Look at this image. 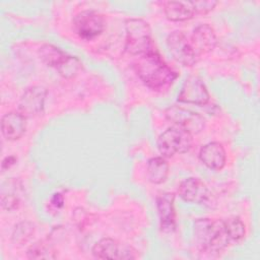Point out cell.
Wrapping results in <instances>:
<instances>
[{"instance_id":"cell-3","label":"cell","mask_w":260,"mask_h":260,"mask_svg":"<svg viewBox=\"0 0 260 260\" xmlns=\"http://www.w3.org/2000/svg\"><path fill=\"white\" fill-rule=\"evenodd\" d=\"M125 51L134 56H141L156 51L151 38L149 24L141 18H130L125 22Z\"/></svg>"},{"instance_id":"cell-8","label":"cell","mask_w":260,"mask_h":260,"mask_svg":"<svg viewBox=\"0 0 260 260\" xmlns=\"http://www.w3.org/2000/svg\"><path fill=\"white\" fill-rule=\"evenodd\" d=\"M92 255L99 259H134L135 250L111 238H104L92 247Z\"/></svg>"},{"instance_id":"cell-18","label":"cell","mask_w":260,"mask_h":260,"mask_svg":"<svg viewBox=\"0 0 260 260\" xmlns=\"http://www.w3.org/2000/svg\"><path fill=\"white\" fill-rule=\"evenodd\" d=\"M169 175V165L161 156L151 157L146 167L147 180L152 184L164 183Z\"/></svg>"},{"instance_id":"cell-10","label":"cell","mask_w":260,"mask_h":260,"mask_svg":"<svg viewBox=\"0 0 260 260\" xmlns=\"http://www.w3.org/2000/svg\"><path fill=\"white\" fill-rule=\"evenodd\" d=\"M47 90L43 86L34 85L24 90L19 103L18 112L25 118L41 114L44 110Z\"/></svg>"},{"instance_id":"cell-9","label":"cell","mask_w":260,"mask_h":260,"mask_svg":"<svg viewBox=\"0 0 260 260\" xmlns=\"http://www.w3.org/2000/svg\"><path fill=\"white\" fill-rule=\"evenodd\" d=\"M178 101L197 106L207 104L209 101V93L203 80L196 75L188 76L178 94Z\"/></svg>"},{"instance_id":"cell-24","label":"cell","mask_w":260,"mask_h":260,"mask_svg":"<svg viewBox=\"0 0 260 260\" xmlns=\"http://www.w3.org/2000/svg\"><path fill=\"white\" fill-rule=\"evenodd\" d=\"M51 204L55 208H61L64 205V198L61 193H55L51 199Z\"/></svg>"},{"instance_id":"cell-2","label":"cell","mask_w":260,"mask_h":260,"mask_svg":"<svg viewBox=\"0 0 260 260\" xmlns=\"http://www.w3.org/2000/svg\"><path fill=\"white\" fill-rule=\"evenodd\" d=\"M194 238L200 251L207 253H220L232 242L224 219H196L194 222Z\"/></svg>"},{"instance_id":"cell-15","label":"cell","mask_w":260,"mask_h":260,"mask_svg":"<svg viewBox=\"0 0 260 260\" xmlns=\"http://www.w3.org/2000/svg\"><path fill=\"white\" fill-rule=\"evenodd\" d=\"M25 119L26 118L18 111L6 113L1 119V131L4 138L9 141L19 139L25 132Z\"/></svg>"},{"instance_id":"cell-4","label":"cell","mask_w":260,"mask_h":260,"mask_svg":"<svg viewBox=\"0 0 260 260\" xmlns=\"http://www.w3.org/2000/svg\"><path fill=\"white\" fill-rule=\"evenodd\" d=\"M192 143V134L178 126L168 128L157 138L158 151L166 157H171L176 153L187 152Z\"/></svg>"},{"instance_id":"cell-13","label":"cell","mask_w":260,"mask_h":260,"mask_svg":"<svg viewBox=\"0 0 260 260\" xmlns=\"http://www.w3.org/2000/svg\"><path fill=\"white\" fill-rule=\"evenodd\" d=\"M174 200L175 195L169 192H162L156 196V209L159 217L160 229L164 232H173L176 228Z\"/></svg>"},{"instance_id":"cell-20","label":"cell","mask_w":260,"mask_h":260,"mask_svg":"<svg viewBox=\"0 0 260 260\" xmlns=\"http://www.w3.org/2000/svg\"><path fill=\"white\" fill-rule=\"evenodd\" d=\"M29 259H54L56 258L55 251L49 243L39 241L32 244L26 252Z\"/></svg>"},{"instance_id":"cell-6","label":"cell","mask_w":260,"mask_h":260,"mask_svg":"<svg viewBox=\"0 0 260 260\" xmlns=\"http://www.w3.org/2000/svg\"><path fill=\"white\" fill-rule=\"evenodd\" d=\"M167 47L173 58L184 66H192L198 61L199 57L183 31L171 32L167 38Z\"/></svg>"},{"instance_id":"cell-5","label":"cell","mask_w":260,"mask_h":260,"mask_svg":"<svg viewBox=\"0 0 260 260\" xmlns=\"http://www.w3.org/2000/svg\"><path fill=\"white\" fill-rule=\"evenodd\" d=\"M73 30L83 40H92L99 37L106 27L104 16L94 10L78 12L72 20Z\"/></svg>"},{"instance_id":"cell-17","label":"cell","mask_w":260,"mask_h":260,"mask_svg":"<svg viewBox=\"0 0 260 260\" xmlns=\"http://www.w3.org/2000/svg\"><path fill=\"white\" fill-rule=\"evenodd\" d=\"M165 14L173 21H184L192 18L195 14L191 2L168 1L165 3Z\"/></svg>"},{"instance_id":"cell-11","label":"cell","mask_w":260,"mask_h":260,"mask_svg":"<svg viewBox=\"0 0 260 260\" xmlns=\"http://www.w3.org/2000/svg\"><path fill=\"white\" fill-rule=\"evenodd\" d=\"M178 194L186 202L199 204L208 199L209 190L199 178L190 177L181 182L178 188Z\"/></svg>"},{"instance_id":"cell-23","label":"cell","mask_w":260,"mask_h":260,"mask_svg":"<svg viewBox=\"0 0 260 260\" xmlns=\"http://www.w3.org/2000/svg\"><path fill=\"white\" fill-rule=\"evenodd\" d=\"M216 4H217V2L212 1V0H209V1H192L191 2V5L194 9L195 14L196 13L205 14V13L211 11L215 7Z\"/></svg>"},{"instance_id":"cell-16","label":"cell","mask_w":260,"mask_h":260,"mask_svg":"<svg viewBox=\"0 0 260 260\" xmlns=\"http://www.w3.org/2000/svg\"><path fill=\"white\" fill-rule=\"evenodd\" d=\"M39 55L46 65L56 68L57 71L65 65L70 56L52 44L42 45L39 49Z\"/></svg>"},{"instance_id":"cell-1","label":"cell","mask_w":260,"mask_h":260,"mask_svg":"<svg viewBox=\"0 0 260 260\" xmlns=\"http://www.w3.org/2000/svg\"><path fill=\"white\" fill-rule=\"evenodd\" d=\"M133 68L143 83L153 90L169 88L178 77V73L164 61L157 51L138 56Z\"/></svg>"},{"instance_id":"cell-22","label":"cell","mask_w":260,"mask_h":260,"mask_svg":"<svg viewBox=\"0 0 260 260\" xmlns=\"http://www.w3.org/2000/svg\"><path fill=\"white\" fill-rule=\"evenodd\" d=\"M35 228L29 221H22L15 225L12 232V242L15 245L25 244L34 235Z\"/></svg>"},{"instance_id":"cell-12","label":"cell","mask_w":260,"mask_h":260,"mask_svg":"<svg viewBox=\"0 0 260 260\" xmlns=\"http://www.w3.org/2000/svg\"><path fill=\"white\" fill-rule=\"evenodd\" d=\"M191 45L199 57L202 54L212 51L217 43L216 34L212 26L207 23L197 25L191 36Z\"/></svg>"},{"instance_id":"cell-25","label":"cell","mask_w":260,"mask_h":260,"mask_svg":"<svg viewBox=\"0 0 260 260\" xmlns=\"http://www.w3.org/2000/svg\"><path fill=\"white\" fill-rule=\"evenodd\" d=\"M16 161V157L13 156V155H9V156H6L3 161H2V170H6V169H9L12 165H14Z\"/></svg>"},{"instance_id":"cell-7","label":"cell","mask_w":260,"mask_h":260,"mask_svg":"<svg viewBox=\"0 0 260 260\" xmlns=\"http://www.w3.org/2000/svg\"><path fill=\"white\" fill-rule=\"evenodd\" d=\"M166 117L176 126L192 135L201 132L205 127V120L200 114L177 105H173L166 110Z\"/></svg>"},{"instance_id":"cell-14","label":"cell","mask_w":260,"mask_h":260,"mask_svg":"<svg viewBox=\"0 0 260 260\" xmlns=\"http://www.w3.org/2000/svg\"><path fill=\"white\" fill-rule=\"evenodd\" d=\"M199 159L210 170H221L226 160L225 150L219 142H208L200 148Z\"/></svg>"},{"instance_id":"cell-19","label":"cell","mask_w":260,"mask_h":260,"mask_svg":"<svg viewBox=\"0 0 260 260\" xmlns=\"http://www.w3.org/2000/svg\"><path fill=\"white\" fill-rule=\"evenodd\" d=\"M8 190L7 192H1V207L4 210L12 211L17 209L20 205V197L18 195V191L20 190V183L17 180L11 179L7 181Z\"/></svg>"},{"instance_id":"cell-21","label":"cell","mask_w":260,"mask_h":260,"mask_svg":"<svg viewBox=\"0 0 260 260\" xmlns=\"http://www.w3.org/2000/svg\"><path fill=\"white\" fill-rule=\"evenodd\" d=\"M224 223L232 242H241L246 234V228L238 216H231L224 219Z\"/></svg>"}]
</instances>
